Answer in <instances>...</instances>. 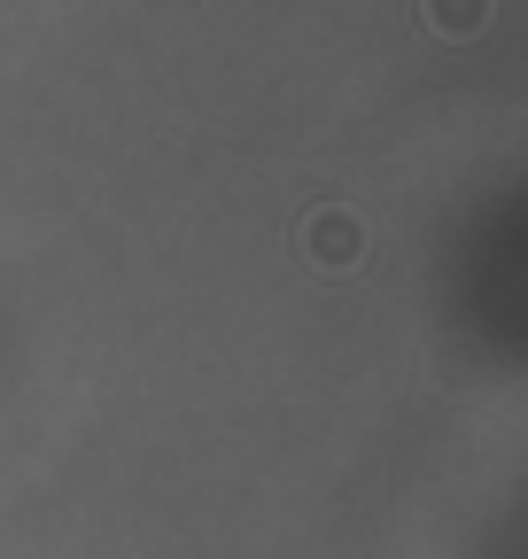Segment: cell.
<instances>
[{"label":"cell","instance_id":"7a4b0ae2","mask_svg":"<svg viewBox=\"0 0 528 559\" xmlns=\"http://www.w3.org/2000/svg\"><path fill=\"white\" fill-rule=\"evenodd\" d=\"M428 24H435L443 39H475V32L490 24V0H428Z\"/></svg>","mask_w":528,"mask_h":559},{"label":"cell","instance_id":"6da1fadb","mask_svg":"<svg viewBox=\"0 0 528 559\" xmlns=\"http://www.w3.org/2000/svg\"><path fill=\"white\" fill-rule=\"evenodd\" d=\"M303 257L319 272H350L365 257V218H358V210H311V218H303Z\"/></svg>","mask_w":528,"mask_h":559}]
</instances>
